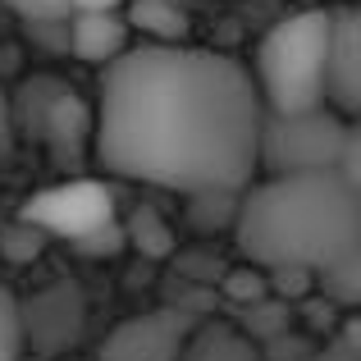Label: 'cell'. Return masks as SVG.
<instances>
[{
  "mask_svg": "<svg viewBox=\"0 0 361 361\" xmlns=\"http://www.w3.org/2000/svg\"><path fill=\"white\" fill-rule=\"evenodd\" d=\"M261 115L243 60L188 42H133L106 64L92 115V156L110 178L178 197L243 192L256 178Z\"/></svg>",
  "mask_w": 361,
  "mask_h": 361,
  "instance_id": "1",
  "label": "cell"
},
{
  "mask_svg": "<svg viewBox=\"0 0 361 361\" xmlns=\"http://www.w3.org/2000/svg\"><path fill=\"white\" fill-rule=\"evenodd\" d=\"M229 233L252 270L316 279L361 252V192L338 174H256L238 192Z\"/></svg>",
  "mask_w": 361,
  "mask_h": 361,
  "instance_id": "2",
  "label": "cell"
},
{
  "mask_svg": "<svg viewBox=\"0 0 361 361\" xmlns=\"http://www.w3.org/2000/svg\"><path fill=\"white\" fill-rule=\"evenodd\" d=\"M334 9H298L256 46V97L265 115H302L325 106V51Z\"/></svg>",
  "mask_w": 361,
  "mask_h": 361,
  "instance_id": "3",
  "label": "cell"
},
{
  "mask_svg": "<svg viewBox=\"0 0 361 361\" xmlns=\"http://www.w3.org/2000/svg\"><path fill=\"white\" fill-rule=\"evenodd\" d=\"M353 119L329 106L302 115H261L256 174H334L353 142Z\"/></svg>",
  "mask_w": 361,
  "mask_h": 361,
  "instance_id": "4",
  "label": "cell"
},
{
  "mask_svg": "<svg viewBox=\"0 0 361 361\" xmlns=\"http://www.w3.org/2000/svg\"><path fill=\"white\" fill-rule=\"evenodd\" d=\"M115 188L106 178H64V183H51L42 192H32L23 206H18V220L32 224L42 238H60V243H82L97 229L115 224Z\"/></svg>",
  "mask_w": 361,
  "mask_h": 361,
  "instance_id": "5",
  "label": "cell"
},
{
  "mask_svg": "<svg viewBox=\"0 0 361 361\" xmlns=\"http://www.w3.org/2000/svg\"><path fill=\"white\" fill-rule=\"evenodd\" d=\"M18 329H23V357L60 361L78 348L87 329V298L78 279H51L27 302H18Z\"/></svg>",
  "mask_w": 361,
  "mask_h": 361,
  "instance_id": "6",
  "label": "cell"
},
{
  "mask_svg": "<svg viewBox=\"0 0 361 361\" xmlns=\"http://www.w3.org/2000/svg\"><path fill=\"white\" fill-rule=\"evenodd\" d=\"M188 334H192V320H188L183 311L156 307V311L119 320L106 334L97 361H178Z\"/></svg>",
  "mask_w": 361,
  "mask_h": 361,
  "instance_id": "7",
  "label": "cell"
},
{
  "mask_svg": "<svg viewBox=\"0 0 361 361\" xmlns=\"http://www.w3.org/2000/svg\"><path fill=\"white\" fill-rule=\"evenodd\" d=\"M325 106L353 119L361 110V18L353 5L334 9L325 51Z\"/></svg>",
  "mask_w": 361,
  "mask_h": 361,
  "instance_id": "8",
  "label": "cell"
},
{
  "mask_svg": "<svg viewBox=\"0 0 361 361\" xmlns=\"http://www.w3.org/2000/svg\"><path fill=\"white\" fill-rule=\"evenodd\" d=\"M27 133L51 147L55 165H64V160H73L78 151L92 147V110L82 106V97H73V92L60 87V92H51V101H46L42 110H37V119H32Z\"/></svg>",
  "mask_w": 361,
  "mask_h": 361,
  "instance_id": "9",
  "label": "cell"
},
{
  "mask_svg": "<svg viewBox=\"0 0 361 361\" xmlns=\"http://www.w3.org/2000/svg\"><path fill=\"white\" fill-rule=\"evenodd\" d=\"M128 46H133V32H128L119 9H78L64 23V51L82 64H101L106 69Z\"/></svg>",
  "mask_w": 361,
  "mask_h": 361,
  "instance_id": "10",
  "label": "cell"
},
{
  "mask_svg": "<svg viewBox=\"0 0 361 361\" xmlns=\"http://www.w3.org/2000/svg\"><path fill=\"white\" fill-rule=\"evenodd\" d=\"M128 32L142 37V46H183L192 32V18L174 5V0H128L119 9Z\"/></svg>",
  "mask_w": 361,
  "mask_h": 361,
  "instance_id": "11",
  "label": "cell"
},
{
  "mask_svg": "<svg viewBox=\"0 0 361 361\" xmlns=\"http://www.w3.org/2000/svg\"><path fill=\"white\" fill-rule=\"evenodd\" d=\"M178 361H261V348L233 320H197Z\"/></svg>",
  "mask_w": 361,
  "mask_h": 361,
  "instance_id": "12",
  "label": "cell"
},
{
  "mask_svg": "<svg viewBox=\"0 0 361 361\" xmlns=\"http://www.w3.org/2000/svg\"><path fill=\"white\" fill-rule=\"evenodd\" d=\"M119 229H123V247H137L147 261H169V256L178 252L174 224H169L156 206H133Z\"/></svg>",
  "mask_w": 361,
  "mask_h": 361,
  "instance_id": "13",
  "label": "cell"
},
{
  "mask_svg": "<svg viewBox=\"0 0 361 361\" xmlns=\"http://www.w3.org/2000/svg\"><path fill=\"white\" fill-rule=\"evenodd\" d=\"M316 288L325 293L338 311H348V316H353L357 302H361V252L348 256V261H334L329 270H320L316 274Z\"/></svg>",
  "mask_w": 361,
  "mask_h": 361,
  "instance_id": "14",
  "label": "cell"
},
{
  "mask_svg": "<svg viewBox=\"0 0 361 361\" xmlns=\"http://www.w3.org/2000/svg\"><path fill=\"white\" fill-rule=\"evenodd\" d=\"M188 202V215L202 233L211 229H229L233 224V211H238V192H197V197H183Z\"/></svg>",
  "mask_w": 361,
  "mask_h": 361,
  "instance_id": "15",
  "label": "cell"
},
{
  "mask_svg": "<svg viewBox=\"0 0 361 361\" xmlns=\"http://www.w3.org/2000/svg\"><path fill=\"white\" fill-rule=\"evenodd\" d=\"M220 298L233 302L238 311H247V307H256V302L270 298V288H265V274H261V270L238 265V270H224V274H220Z\"/></svg>",
  "mask_w": 361,
  "mask_h": 361,
  "instance_id": "16",
  "label": "cell"
},
{
  "mask_svg": "<svg viewBox=\"0 0 361 361\" xmlns=\"http://www.w3.org/2000/svg\"><path fill=\"white\" fill-rule=\"evenodd\" d=\"M5 9L14 18H23L27 27H55V23H69L73 14L69 0H5Z\"/></svg>",
  "mask_w": 361,
  "mask_h": 361,
  "instance_id": "17",
  "label": "cell"
},
{
  "mask_svg": "<svg viewBox=\"0 0 361 361\" xmlns=\"http://www.w3.org/2000/svg\"><path fill=\"white\" fill-rule=\"evenodd\" d=\"M23 357V329H18V298L9 283H0V361Z\"/></svg>",
  "mask_w": 361,
  "mask_h": 361,
  "instance_id": "18",
  "label": "cell"
},
{
  "mask_svg": "<svg viewBox=\"0 0 361 361\" xmlns=\"http://www.w3.org/2000/svg\"><path fill=\"white\" fill-rule=\"evenodd\" d=\"M42 233L32 229V224H23V220H14L5 229V238H0V252H5V261H14V265H27L37 252H42Z\"/></svg>",
  "mask_w": 361,
  "mask_h": 361,
  "instance_id": "19",
  "label": "cell"
},
{
  "mask_svg": "<svg viewBox=\"0 0 361 361\" xmlns=\"http://www.w3.org/2000/svg\"><path fill=\"white\" fill-rule=\"evenodd\" d=\"M73 252H82V256H115V252H123V229H119V220L106 224V229H97L92 238L73 243Z\"/></svg>",
  "mask_w": 361,
  "mask_h": 361,
  "instance_id": "20",
  "label": "cell"
},
{
  "mask_svg": "<svg viewBox=\"0 0 361 361\" xmlns=\"http://www.w3.org/2000/svg\"><path fill=\"white\" fill-rule=\"evenodd\" d=\"M9 151H14V119H9V97L0 92V165L9 160Z\"/></svg>",
  "mask_w": 361,
  "mask_h": 361,
  "instance_id": "21",
  "label": "cell"
},
{
  "mask_svg": "<svg viewBox=\"0 0 361 361\" xmlns=\"http://www.w3.org/2000/svg\"><path fill=\"white\" fill-rule=\"evenodd\" d=\"M69 5H73V14H78V9H123L128 0H69Z\"/></svg>",
  "mask_w": 361,
  "mask_h": 361,
  "instance_id": "22",
  "label": "cell"
},
{
  "mask_svg": "<svg viewBox=\"0 0 361 361\" xmlns=\"http://www.w3.org/2000/svg\"><path fill=\"white\" fill-rule=\"evenodd\" d=\"M311 361H357L353 353H343V348H316V357Z\"/></svg>",
  "mask_w": 361,
  "mask_h": 361,
  "instance_id": "23",
  "label": "cell"
},
{
  "mask_svg": "<svg viewBox=\"0 0 361 361\" xmlns=\"http://www.w3.org/2000/svg\"><path fill=\"white\" fill-rule=\"evenodd\" d=\"M18 361H42V357H18Z\"/></svg>",
  "mask_w": 361,
  "mask_h": 361,
  "instance_id": "24",
  "label": "cell"
}]
</instances>
